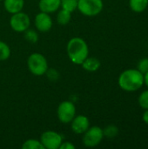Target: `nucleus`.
<instances>
[{
	"instance_id": "obj_13",
	"label": "nucleus",
	"mask_w": 148,
	"mask_h": 149,
	"mask_svg": "<svg viewBox=\"0 0 148 149\" xmlns=\"http://www.w3.org/2000/svg\"><path fill=\"white\" fill-rule=\"evenodd\" d=\"M82 67L90 72H96L100 67V61L94 57H87L81 64Z\"/></svg>"
},
{
	"instance_id": "obj_19",
	"label": "nucleus",
	"mask_w": 148,
	"mask_h": 149,
	"mask_svg": "<svg viewBox=\"0 0 148 149\" xmlns=\"http://www.w3.org/2000/svg\"><path fill=\"white\" fill-rule=\"evenodd\" d=\"M104 136L107 138H114L119 134V128L114 125H109L105 129H103Z\"/></svg>"
},
{
	"instance_id": "obj_10",
	"label": "nucleus",
	"mask_w": 148,
	"mask_h": 149,
	"mask_svg": "<svg viewBox=\"0 0 148 149\" xmlns=\"http://www.w3.org/2000/svg\"><path fill=\"white\" fill-rule=\"evenodd\" d=\"M71 127L74 134H83L90 127L89 119L85 115L75 116L71 121Z\"/></svg>"
},
{
	"instance_id": "obj_4",
	"label": "nucleus",
	"mask_w": 148,
	"mask_h": 149,
	"mask_svg": "<svg viewBox=\"0 0 148 149\" xmlns=\"http://www.w3.org/2000/svg\"><path fill=\"white\" fill-rule=\"evenodd\" d=\"M104 8L102 0H78L77 9L86 17L99 15Z\"/></svg>"
},
{
	"instance_id": "obj_22",
	"label": "nucleus",
	"mask_w": 148,
	"mask_h": 149,
	"mask_svg": "<svg viewBox=\"0 0 148 149\" xmlns=\"http://www.w3.org/2000/svg\"><path fill=\"white\" fill-rule=\"evenodd\" d=\"M137 69L143 74L147 73L148 72V58H144L138 63Z\"/></svg>"
},
{
	"instance_id": "obj_5",
	"label": "nucleus",
	"mask_w": 148,
	"mask_h": 149,
	"mask_svg": "<svg viewBox=\"0 0 148 149\" xmlns=\"http://www.w3.org/2000/svg\"><path fill=\"white\" fill-rule=\"evenodd\" d=\"M83 134V144L87 148L97 147L105 137L103 129L98 126L89 127Z\"/></svg>"
},
{
	"instance_id": "obj_6",
	"label": "nucleus",
	"mask_w": 148,
	"mask_h": 149,
	"mask_svg": "<svg viewBox=\"0 0 148 149\" xmlns=\"http://www.w3.org/2000/svg\"><path fill=\"white\" fill-rule=\"evenodd\" d=\"M57 115L61 123L69 124L76 116L75 105L69 100L61 102L57 110Z\"/></svg>"
},
{
	"instance_id": "obj_12",
	"label": "nucleus",
	"mask_w": 148,
	"mask_h": 149,
	"mask_svg": "<svg viewBox=\"0 0 148 149\" xmlns=\"http://www.w3.org/2000/svg\"><path fill=\"white\" fill-rule=\"evenodd\" d=\"M24 5V0H3V7L10 14L22 11Z\"/></svg>"
},
{
	"instance_id": "obj_7",
	"label": "nucleus",
	"mask_w": 148,
	"mask_h": 149,
	"mask_svg": "<svg viewBox=\"0 0 148 149\" xmlns=\"http://www.w3.org/2000/svg\"><path fill=\"white\" fill-rule=\"evenodd\" d=\"M10 28L16 32H24L31 25V19L26 13L19 11L11 14L10 18Z\"/></svg>"
},
{
	"instance_id": "obj_20",
	"label": "nucleus",
	"mask_w": 148,
	"mask_h": 149,
	"mask_svg": "<svg viewBox=\"0 0 148 149\" xmlns=\"http://www.w3.org/2000/svg\"><path fill=\"white\" fill-rule=\"evenodd\" d=\"M138 102L142 109H148V90H146L140 93V95L139 96Z\"/></svg>"
},
{
	"instance_id": "obj_15",
	"label": "nucleus",
	"mask_w": 148,
	"mask_h": 149,
	"mask_svg": "<svg viewBox=\"0 0 148 149\" xmlns=\"http://www.w3.org/2000/svg\"><path fill=\"white\" fill-rule=\"evenodd\" d=\"M72 19V12L64 9L60 10L57 15V21L60 25H66Z\"/></svg>"
},
{
	"instance_id": "obj_21",
	"label": "nucleus",
	"mask_w": 148,
	"mask_h": 149,
	"mask_svg": "<svg viewBox=\"0 0 148 149\" xmlns=\"http://www.w3.org/2000/svg\"><path fill=\"white\" fill-rule=\"evenodd\" d=\"M24 38L27 41H29L31 43H36L38 40V35L34 30L27 29L24 31Z\"/></svg>"
},
{
	"instance_id": "obj_16",
	"label": "nucleus",
	"mask_w": 148,
	"mask_h": 149,
	"mask_svg": "<svg viewBox=\"0 0 148 149\" xmlns=\"http://www.w3.org/2000/svg\"><path fill=\"white\" fill-rule=\"evenodd\" d=\"M60 7L72 13L77 10L78 0H60Z\"/></svg>"
},
{
	"instance_id": "obj_23",
	"label": "nucleus",
	"mask_w": 148,
	"mask_h": 149,
	"mask_svg": "<svg viewBox=\"0 0 148 149\" xmlns=\"http://www.w3.org/2000/svg\"><path fill=\"white\" fill-rule=\"evenodd\" d=\"M59 149H75V146L69 141H65V142H62V144L60 145Z\"/></svg>"
},
{
	"instance_id": "obj_26",
	"label": "nucleus",
	"mask_w": 148,
	"mask_h": 149,
	"mask_svg": "<svg viewBox=\"0 0 148 149\" xmlns=\"http://www.w3.org/2000/svg\"><path fill=\"white\" fill-rule=\"evenodd\" d=\"M0 1H2V0H0Z\"/></svg>"
},
{
	"instance_id": "obj_17",
	"label": "nucleus",
	"mask_w": 148,
	"mask_h": 149,
	"mask_svg": "<svg viewBox=\"0 0 148 149\" xmlns=\"http://www.w3.org/2000/svg\"><path fill=\"white\" fill-rule=\"evenodd\" d=\"M23 149H44L40 141L35 139H29L22 145Z\"/></svg>"
},
{
	"instance_id": "obj_11",
	"label": "nucleus",
	"mask_w": 148,
	"mask_h": 149,
	"mask_svg": "<svg viewBox=\"0 0 148 149\" xmlns=\"http://www.w3.org/2000/svg\"><path fill=\"white\" fill-rule=\"evenodd\" d=\"M60 7V0H39L38 8L40 11L45 13H53Z\"/></svg>"
},
{
	"instance_id": "obj_25",
	"label": "nucleus",
	"mask_w": 148,
	"mask_h": 149,
	"mask_svg": "<svg viewBox=\"0 0 148 149\" xmlns=\"http://www.w3.org/2000/svg\"><path fill=\"white\" fill-rule=\"evenodd\" d=\"M144 85H146L148 88V72L144 74Z\"/></svg>"
},
{
	"instance_id": "obj_1",
	"label": "nucleus",
	"mask_w": 148,
	"mask_h": 149,
	"mask_svg": "<svg viewBox=\"0 0 148 149\" xmlns=\"http://www.w3.org/2000/svg\"><path fill=\"white\" fill-rule=\"evenodd\" d=\"M118 84L126 92H135L143 86L144 74L138 69L125 70L120 75Z\"/></svg>"
},
{
	"instance_id": "obj_14",
	"label": "nucleus",
	"mask_w": 148,
	"mask_h": 149,
	"mask_svg": "<svg viewBox=\"0 0 148 149\" xmlns=\"http://www.w3.org/2000/svg\"><path fill=\"white\" fill-rule=\"evenodd\" d=\"M131 10L136 13H141L148 6V0H129Z\"/></svg>"
},
{
	"instance_id": "obj_9",
	"label": "nucleus",
	"mask_w": 148,
	"mask_h": 149,
	"mask_svg": "<svg viewBox=\"0 0 148 149\" xmlns=\"http://www.w3.org/2000/svg\"><path fill=\"white\" fill-rule=\"evenodd\" d=\"M34 23H35V26L37 30L40 32H47L52 27L51 17H50L48 13H45L43 11L37 14Z\"/></svg>"
},
{
	"instance_id": "obj_2",
	"label": "nucleus",
	"mask_w": 148,
	"mask_h": 149,
	"mask_svg": "<svg viewBox=\"0 0 148 149\" xmlns=\"http://www.w3.org/2000/svg\"><path fill=\"white\" fill-rule=\"evenodd\" d=\"M67 55L70 60L76 65H81L89 55V48L86 42L81 38H72L66 46Z\"/></svg>"
},
{
	"instance_id": "obj_3",
	"label": "nucleus",
	"mask_w": 148,
	"mask_h": 149,
	"mask_svg": "<svg viewBox=\"0 0 148 149\" xmlns=\"http://www.w3.org/2000/svg\"><path fill=\"white\" fill-rule=\"evenodd\" d=\"M29 71L35 76H42L48 71V62L45 57L38 52L31 54L27 59Z\"/></svg>"
},
{
	"instance_id": "obj_18",
	"label": "nucleus",
	"mask_w": 148,
	"mask_h": 149,
	"mask_svg": "<svg viewBox=\"0 0 148 149\" xmlns=\"http://www.w3.org/2000/svg\"><path fill=\"white\" fill-rule=\"evenodd\" d=\"M10 56V49L9 45L3 42L0 41V61L7 60Z\"/></svg>"
},
{
	"instance_id": "obj_8",
	"label": "nucleus",
	"mask_w": 148,
	"mask_h": 149,
	"mask_svg": "<svg viewBox=\"0 0 148 149\" xmlns=\"http://www.w3.org/2000/svg\"><path fill=\"white\" fill-rule=\"evenodd\" d=\"M40 142L44 148L59 149L60 145L63 142V137L57 132L45 131L40 136Z\"/></svg>"
},
{
	"instance_id": "obj_24",
	"label": "nucleus",
	"mask_w": 148,
	"mask_h": 149,
	"mask_svg": "<svg viewBox=\"0 0 148 149\" xmlns=\"http://www.w3.org/2000/svg\"><path fill=\"white\" fill-rule=\"evenodd\" d=\"M142 120H143V121H144L146 124H147L148 125V109H146V110H145V112H144V113H143V115H142Z\"/></svg>"
}]
</instances>
